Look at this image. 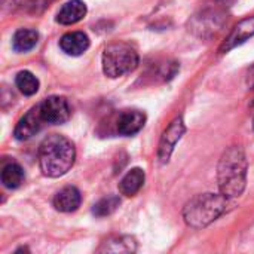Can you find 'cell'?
Segmentation results:
<instances>
[{"mask_svg": "<svg viewBox=\"0 0 254 254\" xmlns=\"http://www.w3.org/2000/svg\"><path fill=\"white\" fill-rule=\"evenodd\" d=\"M247 170L249 162L244 149L241 146H232L226 149L217 167L220 193L229 199L241 196L247 185Z\"/></svg>", "mask_w": 254, "mask_h": 254, "instance_id": "cell-1", "label": "cell"}, {"mask_svg": "<svg viewBox=\"0 0 254 254\" xmlns=\"http://www.w3.org/2000/svg\"><path fill=\"white\" fill-rule=\"evenodd\" d=\"M76 159L73 143L58 134L46 137L39 147V165L46 177L57 179L67 174Z\"/></svg>", "mask_w": 254, "mask_h": 254, "instance_id": "cell-2", "label": "cell"}, {"mask_svg": "<svg viewBox=\"0 0 254 254\" xmlns=\"http://www.w3.org/2000/svg\"><path fill=\"white\" fill-rule=\"evenodd\" d=\"M231 199L222 193H202L192 198L183 208V219L188 226L202 229L216 222L228 211Z\"/></svg>", "mask_w": 254, "mask_h": 254, "instance_id": "cell-3", "label": "cell"}, {"mask_svg": "<svg viewBox=\"0 0 254 254\" xmlns=\"http://www.w3.org/2000/svg\"><path fill=\"white\" fill-rule=\"evenodd\" d=\"M138 63L140 58L137 51L124 42L112 43L103 52V71L112 79L134 71L138 67Z\"/></svg>", "mask_w": 254, "mask_h": 254, "instance_id": "cell-4", "label": "cell"}, {"mask_svg": "<svg viewBox=\"0 0 254 254\" xmlns=\"http://www.w3.org/2000/svg\"><path fill=\"white\" fill-rule=\"evenodd\" d=\"M185 132H186V127H185L182 116L176 118L170 124V127L164 131L161 141H159V149H158V159L161 164H167L170 161L176 144L180 141Z\"/></svg>", "mask_w": 254, "mask_h": 254, "instance_id": "cell-5", "label": "cell"}, {"mask_svg": "<svg viewBox=\"0 0 254 254\" xmlns=\"http://www.w3.org/2000/svg\"><path fill=\"white\" fill-rule=\"evenodd\" d=\"M40 113L45 122L52 125H60L68 121L70 118V106L64 97L52 95L43 100L40 104Z\"/></svg>", "mask_w": 254, "mask_h": 254, "instance_id": "cell-6", "label": "cell"}, {"mask_svg": "<svg viewBox=\"0 0 254 254\" xmlns=\"http://www.w3.org/2000/svg\"><path fill=\"white\" fill-rule=\"evenodd\" d=\"M43 118H42V113H40V107L39 104L36 107H33L31 110H28L21 119L19 122L16 124L15 127V131H13V135L16 140L19 141H25L28 138H31L33 135H36L42 125H43Z\"/></svg>", "mask_w": 254, "mask_h": 254, "instance_id": "cell-7", "label": "cell"}, {"mask_svg": "<svg viewBox=\"0 0 254 254\" xmlns=\"http://www.w3.org/2000/svg\"><path fill=\"white\" fill-rule=\"evenodd\" d=\"M254 36V16H249V18H244L243 21H240L234 30L231 31V34L226 37V40H223V43L220 45L219 48V52L220 54H226L229 52L231 49L243 45L244 42H247L250 37Z\"/></svg>", "mask_w": 254, "mask_h": 254, "instance_id": "cell-8", "label": "cell"}, {"mask_svg": "<svg viewBox=\"0 0 254 254\" xmlns=\"http://www.w3.org/2000/svg\"><path fill=\"white\" fill-rule=\"evenodd\" d=\"M146 122V115L138 110H125L119 115L118 119V131L122 135H134L137 134Z\"/></svg>", "mask_w": 254, "mask_h": 254, "instance_id": "cell-9", "label": "cell"}, {"mask_svg": "<svg viewBox=\"0 0 254 254\" xmlns=\"http://www.w3.org/2000/svg\"><path fill=\"white\" fill-rule=\"evenodd\" d=\"M80 202H82L80 192L74 186H65L54 196V207L61 213L76 211Z\"/></svg>", "mask_w": 254, "mask_h": 254, "instance_id": "cell-10", "label": "cell"}, {"mask_svg": "<svg viewBox=\"0 0 254 254\" xmlns=\"http://www.w3.org/2000/svg\"><path fill=\"white\" fill-rule=\"evenodd\" d=\"M60 48L67 55L79 57L89 48V39L82 31H71V33H67L61 37Z\"/></svg>", "mask_w": 254, "mask_h": 254, "instance_id": "cell-11", "label": "cell"}, {"mask_svg": "<svg viewBox=\"0 0 254 254\" xmlns=\"http://www.w3.org/2000/svg\"><path fill=\"white\" fill-rule=\"evenodd\" d=\"M85 15H86V4L82 0H70L63 4L55 19L61 25H71L83 19Z\"/></svg>", "mask_w": 254, "mask_h": 254, "instance_id": "cell-12", "label": "cell"}, {"mask_svg": "<svg viewBox=\"0 0 254 254\" xmlns=\"http://www.w3.org/2000/svg\"><path fill=\"white\" fill-rule=\"evenodd\" d=\"M137 243L132 237H113L101 244L100 253H134Z\"/></svg>", "mask_w": 254, "mask_h": 254, "instance_id": "cell-13", "label": "cell"}, {"mask_svg": "<svg viewBox=\"0 0 254 254\" xmlns=\"http://www.w3.org/2000/svg\"><path fill=\"white\" fill-rule=\"evenodd\" d=\"M144 171L141 168H132L119 183V192L125 196H134L144 183Z\"/></svg>", "mask_w": 254, "mask_h": 254, "instance_id": "cell-14", "label": "cell"}, {"mask_svg": "<svg viewBox=\"0 0 254 254\" xmlns=\"http://www.w3.org/2000/svg\"><path fill=\"white\" fill-rule=\"evenodd\" d=\"M39 40V34L36 30H30V28H21L13 34L12 39V46L16 52H27L30 49H33L36 46Z\"/></svg>", "mask_w": 254, "mask_h": 254, "instance_id": "cell-15", "label": "cell"}, {"mask_svg": "<svg viewBox=\"0 0 254 254\" xmlns=\"http://www.w3.org/2000/svg\"><path fill=\"white\" fill-rule=\"evenodd\" d=\"M24 182V170L18 164H7L1 170V183L7 189H16Z\"/></svg>", "mask_w": 254, "mask_h": 254, "instance_id": "cell-16", "label": "cell"}, {"mask_svg": "<svg viewBox=\"0 0 254 254\" xmlns=\"http://www.w3.org/2000/svg\"><path fill=\"white\" fill-rule=\"evenodd\" d=\"M15 85L16 88L24 94V95H34L39 91V80L31 71H19L15 77Z\"/></svg>", "mask_w": 254, "mask_h": 254, "instance_id": "cell-17", "label": "cell"}, {"mask_svg": "<svg viewBox=\"0 0 254 254\" xmlns=\"http://www.w3.org/2000/svg\"><path fill=\"white\" fill-rule=\"evenodd\" d=\"M119 205H121L119 196H116V195H109V196L100 199V201L92 207V213H94V216H97V217H106V216L113 214V213L118 210Z\"/></svg>", "mask_w": 254, "mask_h": 254, "instance_id": "cell-18", "label": "cell"}, {"mask_svg": "<svg viewBox=\"0 0 254 254\" xmlns=\"http://www.w3.org/2000/svg\"><path fill=\"white\" fill-rule=\"evenodd\" d=\"M246 83L250 89H254V65H252L247 71V77H246Z\"/></svg>", "mask_w": 254, "mask_h": 254, "instance_id": "cell-19", "label": "cell"}, {"mask_svg": "<svg viewBox=\"0 0 254 254\" xmlns=\"http://www.w3.org/2000/svg\"><path fill=\"white\" fill-rule=\"evenodd\" d=\"M253 129H254V121H253Z\"/></svg>", "mask_w": 254, "mask_h": 254, "instance_id": "cell-20", "label": "cell"}]
</instances>
